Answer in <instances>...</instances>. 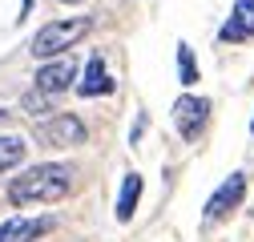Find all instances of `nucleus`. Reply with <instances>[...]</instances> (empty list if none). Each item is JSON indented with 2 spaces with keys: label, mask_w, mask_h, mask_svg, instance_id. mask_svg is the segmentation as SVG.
I'll return each mask as SVG.
<instances>
[{
  "label": "nucleus",
  "mask_w": 254,
  "mask_h": 242,
  "mask_svg": "<svg viewBox=\"0 0 254 242\" xmlns=\"http://www.w3.org/2000/svg\"><path fill=\"white\" fill-rule=\"evenodd\" d=\"M8 117H12V113H8V109H0V125H4V121H8Z\"/></svg>",
  "instance_id": "13"
},
{
  "label": "nucleus",
  "mask_w": 254,
  "mask_h": 242,
  "mask_svg": "<svg viewBox=\"0 0 254 242\" xmlns=\"http://www.w3.org/2000/svg\"><path fill=\"white\" fill-rule=\"evenodd\" d=\"M73 178L77 170L69 162H45V166H33L24 170L12 186H8V202L12 206H33V202H61L69 190H73Z\"/></svg>",
  "instance_id": "1"
},
{
  "label": "nucleus",
  "mask_w": 254,
  "mask_h": 242,
  "mask_svg": "<svg viewBox=\"0 0 254 242\" xmlns=\"http://www.w3.org/2000/svg\"><path fill=\"white\" fill-rule=\"evenodd\" d=\"M61 4H77V0H61Z\"/></svg>",
  "instance_id": "14"
},
{
  "label": "nucleus",
  "mask_w": 254,
  "mask_h": 242,
  "mask_svg": "<svg viewBox=\"0 0 254 242\" xmlns=\"http://www.w3.org/2000/svg\"><path fill=\"white\" fill-rule=\"evenodd\" d=\"M89 129L77 113H53L45 121H37V141L41 145H57V149H69V145H85Z\"/></svg>",
  "instance_id": "3"
},
{
  "label": "nucleus",
  "mask_w": 254,
  "mask_h": 242,
  "mask_svg": "<svg viewBox=\"0 0 254 242\" xmlns=\"http://www.w3.org/2000/svg\"><path fill=\"white\" fill-rule=\"evenodd\" d=\"M178 69H182V85H194L198 81V60L190 45H178Z\"/></svg>",
  "instance_id": "12"
},
{
  "label": "nucleus",
  "mask_w": 254,
  "mask_h": 242,
  "mask_svg": "<svg viewBox=\"0 0 254 242\" xmlns=\"http://www.w3.org/2000/svg\"><path fill=\"white\" fill-rule=\"evenodd\" d=\"M113 89H117V81L105 73V57L93 53L89 65H85V81H77V93L81 97H105V93H113Z\"/></svg>",
  "instance_id": "7"
},
{
  "label": "nucleus",
  "mask_w": 254,
  "mask_h": 242,
  "mask_svg": "<svg viewBox=\"0 0 254 242\" xmlns=\"http://www.w3.org/2000/svg\"><path fill=\"white\" fill-rule=\"evenodd\" d=\"M24 154H28L24 137H16V133H0V174L16 170V166L24 162Z\"/></svg>",
  "instance_id": "11"
},
{
  "label": "nucleus",
  "mask_w": 254,
  "mask_h": 242,
  "mask_svg": "<svg viewBox=\"0 0 254 242\" xmlns=\"http://www.w3.org/2000/svg\"><path fill=\"white\" fill-rule=\"evenodd\" d=\"M242 198H246V174H230V178L210 194V202H206V222H214V218H222V214H230V210H234Z\"/></svg>",
  "instance_id": "5"
},
{
  "label": "nucleus",
  "mask_w": 254,
  "mask_h": 242,
  "mask_svg": "<svg viewBox=\"0 0 254 242\" xmlns=\"http://www.w3.org/2000/svg\"><path fill=\"white\" fill-rule=\"evenodd\" d=\"M254 37V0H234V16L222 28V41H246Z\"/></svg>",
  "instance_id": "9"
},
{
  "label": "nucleus",
  "mask_w": 254,
  "mask_h": 242,
  "mask_svg": "<svg viewBox=\"0 0 254 242\" xmlns=\"http://www.w3.org/2000/svg\"><path fill=\"white\" fill-rule=\"evenodd\" d=\"M45 230H53V218H8L0 226V242H37Z\"/></svg>",
  "instance_id": "8"
},
{
  "label": "nucleus",
  "mask_w": 254,
  "mask_h": 242,
  "mask_svg": "<svg viewBox=\"0 0 254 242\" xmlns=\"http://www.w3.org/2000/svg\"><path fill=\"white\" fill-rule=\"evenodd\" d=\"M73 77H77V60L73 57H49V65L37 73V93H45V97H57V93H65V89L73 85Z\"/></svg>",
  "instance_id": "4"
},
{
  "label": "nucleus",
  "mask_w": 254,
  "mask_h": 242,
  "mask_svg": "<svg viewBox=\"0 0 254 242\" xmlns=\"http://www.w3.org/2000/svg\"><path fill=\"white\" fill-rule=\"evenodd\" d=\"M174 121H178V133L182 137H198L210 121V101L206 97H182L174 105Z\"/></svg>",
  "instance_id": "6"
},
{
  "label": "nucleus",
  "mask_w": 254,
  "mask_h": 242,
  "mask_svg": "<svg viewBox=\"0 0 254 242\" xmlns=\"http://www.w3.org/2000/svg\"><path fill=\"white\" fill-rule=\"evenodd\" d=\"M250 133H254V121H250Z\"/></svg>",
  "instance_id": "15"
},
{
  "label": "nucleus",
  "mask_w": 254,
  "mask_h": 242,
  "mask_svg": "<svg viewBox=\"0 0 254 242\" xmlns=\"http://www.w3.org/2000/svg\"><path fill=\"white\" fill-rule=\"evenodd\" d=\"M89 16H69V20H49L41 33L33 37V45H28V53H33L37 60H49V57H61L65 49H73L85 33H89Z\"/></svg>",
  "instance_id": "2"
},
{
  "label": "nucleus",
  "mask_w": 254,
  "mask_h": 242,
  "mask_svg": "<svg viewBox=\"0 0 254 242\" xmlns=\"http://www.w3.org/2000/svg\"><path fill=\"white\" fill-rule=\"evenodd\" d=\"M137 198H141V178H137V174H125V182H121V198H117V222H129V218H133Z\"/></svg>",
  "instance_id": "10"
}]
</instances>
